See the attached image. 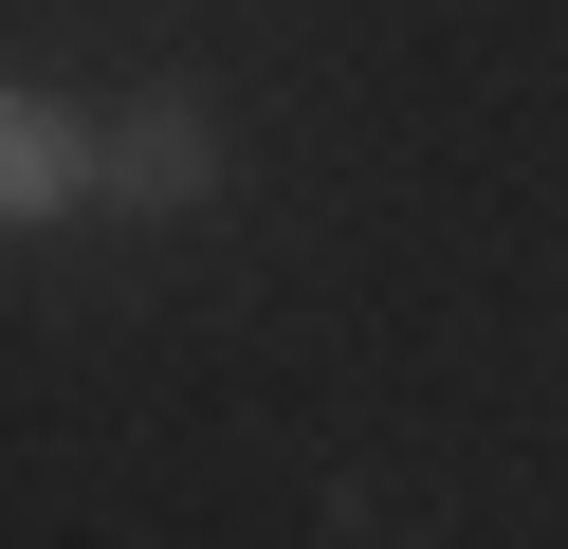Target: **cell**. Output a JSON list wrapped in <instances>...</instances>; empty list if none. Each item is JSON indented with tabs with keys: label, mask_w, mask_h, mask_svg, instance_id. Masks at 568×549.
Returning a JSON list of instances; mask_svg holds the SVG:
<instances>
[{
	"label": "cell",
	"mask_w": 568,
	"mask_h": 549,
	"mask_svg": "<svg viewBox=\"0 0 568 549\" xmlns=\"http://www.w3.org/2000/svg\"><path fill=\"white\" fill-rule=\"evenodd\" d=\"M55 202H74V129L38 92H0V220H55Z\"/></svg>",
	"instance_id": "cell-1"
},
{
	"label": "cell",
	"mask_w": 568,
	"mask_h": 549,
	"mask_svg": "<svg viewBox=\"0 0 568 549\" xmlns=\"http://www.w3.org/2000/svg\"><path fill=\"white\" fill-rule=\"evenodd\" d=\"M111 183H129V202H184V183H202V110H148V129L111 146Z\"/></svg>",
	"instance_id": "cell-2"
}]
</instances>
